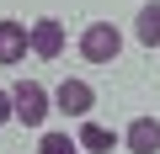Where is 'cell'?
I'll use <instances>...</instances> for the list:
<instances>
[{"instance_id":"1","label":"cell","mask_w":160,"mask_h":154,"mask_svg":"<svg viewBox=\"0 0 160 154\" xmlns=\"http://www.w3.org/2000/svg\"><path fill=\"white\" fill-rule=\"evenodd\" d=\"M48 112H53V101H48V91H43L38 80H16V85H11V122H22V128H43Z\"/></svg>"},{"instance_id":"2","label":"cell","mask_w":160,"mask_h":154,"mask_svg":"<svg viewBox=\"0 0 160 154\" xmlns=\"http://www.w3.org/2000/svg\"><path fill=\"white\" fill-rule=\"evenodd\" d=\"M118 53H123V27L118 21H91L80 32V58L86 64H112Z\"/></svg>"},{"instance_id":"3","label":"cell","mask_w":160,"mask_h":154,"mask_svg":"<svg viewBox=\"0 0 160 154\" xmlns=\"http://www.w3.org/2000/svg\"><path fill=\"white\" fill-rule=\"evenodd\" d=\"M27 53H38V58H59V53H64V21L38 16V21L27 27Z\"/></svg>"},{"instance_id":"4","label":"cell","mask_w":160,"mask_h":154,"mask_svg":"<svg viewBox=\"0 0 160 154\" xmlns=\"http://www.w3.org/2000/svg\"><path fill=\"white\" fill-rule=\"evenodd\" d=\"M48 101H53L64 117H86V112L96 106V91H91L86 80H59V91H53Z\"/></svg>"},{"instance_id":"5","label":"cell","mask_w":160,"mask_h":154,"mask_svg":"<svg viewBox=\"0 0 160 154\" xmlns=\"http://www.w3.org/2000/svg\"><path fill=\"white\" fill-rule=\"evenodd\" d=\"M123 143H128V154H160V117H133Z\"/></svg>"},{"instance_id":"6","label":"cell","mask_w":160,"mask_h":154,"mask_svg":"<svg viewBox=\"0 0 160 154\" xmlns=\"http://www.w3.org/2000/svg\"><path fill=\"white\" fill-rule=\"evenodd\" d=\"M27 58V27L11 21V16H0V69H11Z\"/></svg>"},{"instance_id":"7","label":"cell","mask_w":160,"mask_h":154,"mask_svg":"<svg viewBox=\"0 0 160 154\" xmlns=\"http://www.w3.org/2000/svg\"><path fill=\"white\" fill-rule=\"evenodd\" d=\"M75 143L86 149V154H112V149H118V133H112L107 122L86 117V122H80V133H75Z\"/></svg>"},{"instance_id":"8","label":"cell","mask_w":160,"mask_h":154,"mask_svg":"<svg viewBox=\"0 0 160 154\" xmlns=\"http://www.w3.org/2000/svg\"><path fill=\"white\" fill-rule=\"evenodd\" d=\"M133 37H139L144 48H160V0L139 6V16H133Z\"/></svg>"},{"instance_id":"9","label":"cell","mask_w":160,"mask_h":154,"mask_svg":"<svg viewBox=\"0 0 160 154\" xmlns=\"http://www.w3.org/2000/svg\"><path fill=\"white\" fill-rule=\"evenodd\" d=\"M38 154H80V143L69 133H38Z\"/></svg>"},{"instance_id":"10","label":"cell","mask_w":160,"mask_h":154,"mask_svg":"<svg viewBox=\"0 0 160 154\" xmlns=\"http://www.w3.org/2000/svg\"><path fill=\"white\" fill-rule=\"evenodd\" d=\"M11 122V91H0V128Z\"/></svg>"},{"instance_id":"11","label":"cell","mask_w":160,"mask_h":154,"mask_svg":"<svg viewBox=\"0 0 160 154\" xmlns=\"http://www.w3.org/2000/svg\"><path fill=\"white\" fill-rule=\"evenodd\" d=\"M80 154H86V149H80Z\"/></svg>"}]
</instances>
